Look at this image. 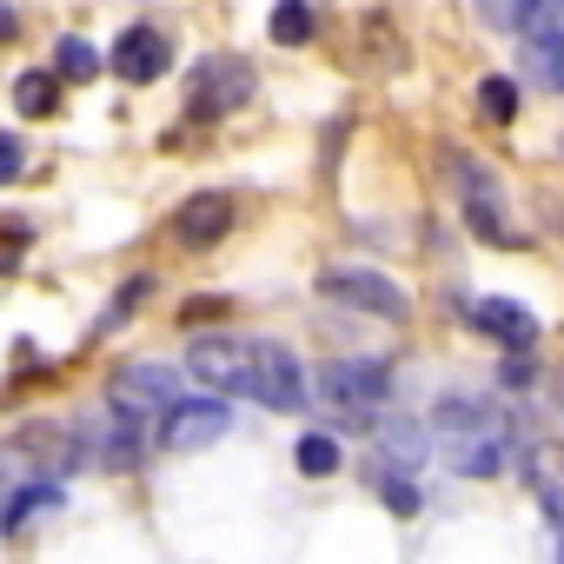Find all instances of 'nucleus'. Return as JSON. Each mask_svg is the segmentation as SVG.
Instances as JSON below:
<instances>
[{
	"label": "nucleus",
	"instance_id": "f257e3e1",
	"mask_svg": "<svg viewBox=\"0 0 564 564\" xmlns=\"http://www.w3.org/2000/svg\"><path fill=\"white\" fill-rule=\"evenodd\" d=\"M186 372H193L206 392L252 399V405H265V412H293V405L306 399L300 359L279 346V339H259V333H193Z\"/></svg>",
	"mask_w": 564,
	"mask_h": 564
},
{
	"label": "nucleus",
	"instance_id": "f03ea898",
	"mask_svg": "<svg viewBox=\"0 0 564 564\" xmlns=\"http://www.w3.org/2000/svg\"><path fill=\"white\" fill-rule=\"evenodd\" d=\"M432 438L445 445V458H452L458 478H491L498 458H505V425L478 399H465V392H445L432 405Z\"/></svg>",
	"mask_w": 564,
	"mask_h": 564
},
{
	"label": "nucleus",
	"instance_id": "7ed1b4c3",
	"mask_svg": "<svg viewBox=\"0 0 564 564\" xmlns=\"http://www.w3.org/2000/svg\"><path fill=\"white\" fill-rule=\"evenodd\" d=\"M386 392H392V366L386 359H333V366H319V405L339 425L372 432V412L386 405Z\"/></svg>",
	"mask_w": 564,
	"mask_h": 564
},
{
	"label": "nucleus",
	"instance_id": "20e7f679",
	"mask_svg": "<svg viewBox=\"0 0 564 564\" xmlns=\"http://www.w3.org/2000/svg\"><path fill=\"white\" fill-rule=\"evenodd\" d=\"M180 405V372L173 366H120L107 379V412L133 419V425H160Z\"/></svg>",
	"mask_w": 564,
	"mask_h": 564
},
{
	"label": "nucleus",
	"instance_id": "39448f33",
	"mask_svg": "<svg viewBox=\"0 0 564 564\" xmlns=\"http://www.w3.org/2000/svg\"><path fill=\"white\" fill-rule=\"evenodd\" d=\"M319 293H326V300H346V306H359V313H379V319H392V326L412 319L405 286H392V279L372 272V265H333V272H319Z\"/></svg>",
	"mask_w": 564,
	"mask_h": 564
},
{
	"label": "nucleus",
	"instance_id": "423d86ee",
	"mask_svg": "<svg viewBox=\"0 0 564 564\" xmlns=\"http://www.w3.org/2000/svg\"><path fill=\"white\" fill-rule=\"evenodd\" d=\"M80 458V438L67 425H21L0 445V471H28V478H61Z\"/></svg>",
	"mask_w": 564,
	"mask_h": 564
},
{
	"label": "nucleus",
	"instance_id": "0eeeda50",
	"mask_svg": "<svg viewBox=\"0 0 564 564\" xmlns=\"http://www.w3.org/2000/svg\"><path fill=\"white\" fill-rule=\"evenodd\" d=\"M246 100H252V67L232 61V54H213V61L193 74L186 113H193V120H219V113H239Z\"/></svg>",
	"mask_w": 564,
	"mask_h": 564
},
{
	"label": "nucleus",
	"instance_id": "6e6552de",
	"mask_svg": "<svg viewBox=\"0 0 564 564\" xmlns=\"http://www.w3.org/2000/svg\"><path fill=\"white\" fill-rule=\"evenodd\" d=\"M452 173H458V186H465V226H471L485 246H518V232H511V219H505L498 180H491L485 166H471L465 153H452Z\"/></svg>",
	"mask_w": 564,
	"mask_h": 564
},
{
	"label": "nucleus",
	"instance_id": "1a4fd4ad",
	"mask_svg": "<svg viewBox=\"0 0 564 564\" xmlns=\"http://www.w3.org/2000/svg\"><path fill=\"white\" fill-rule=\"evenodd\" d=\"M518 34H524V67H531V80L551 87V94H564V0H544V8H538Z\"/></svg>",
	"mask_w": 564,
	"mask_h": 564
},
{
	"label": "nucleus",
	"instance_id": "9d476101",
	"mask_svg": "<svg viewBox=\"0 0 564 564\" xmlns=\"http://www.w3.org/2000/svg\"><path fill=\"white\" fill-rule=\"evenodd\" d=\"M226 432H232V412L219 399H180L160 419V452H199V445H219Z\"/></svg>",
	"mask_w": 564,
	"mask_h": 564
},
{
	"label": "nucleus",
	"instance_id": "9b49d317",
	"mask_svg": "<svg viewBox=\"0 0 564 564\" xmlns=\"http://www.w3.org/2000/svg\"><path fill=\"white\" fill-rule=\"evenodd\" d=\"M107 67H113L127 87H153V80L173 67V47H166V34H160V28H127V34L113 41Z\"/></svg>",
	"mask_w": 564,
	"mask_h": 564
},
{
	"label": "nucleus",
	"instance_id": "f8f14e48",
	"mask_svg": "<svg viewBox=\"0 0 564 564\" xmlns=\"http://www.w3.org/2000/svg\"><path fill=\"white\" fill-rule=\"evenodd\" d=\"M226 232H232V193H193V199L173 213V239H180L186 252H213Z\"/></svg>",
	"mask_w": 564,
	"mask_h": 564
},
{
	"label": "nucleus",
	"instance_id": "ddd939ff",
	"mask_svg": "<svg viewBox=\"0 0 564 564\" xmlns=\"http://www.w3.org/2000/svg\"><path fill=\"white\" fill-rule=\"evenodd\" d=\"M465 326L485 333V339H498L505 352H531V346H538V319H531V306H518V300H471Z\"/></svg>",
	"mask_w": 564,
	"mask_h": 564
},
{
	"label": "nucleus",
	"instance_id": "4468645a",
	"mask_svg": "<svg viewBox=\"0 0 564 564\" xmlns=\"http://www.w3.org/2000/svg\"><path fill=\"white\" fill-rule=\"evenodd\" d=\"M524 478H531L544 518L564 531V445H531V452H524Z\"/></svg>",
	"mask_w": 564,
	"mask_h": 564
},
{
	"label": "nucleus",
	"instance_id": "2eb2a0df",
	"mask_svg": "<svg viewBox=\"0 0 564 564\" xmlns=\"http://www.w3.org/2000/svg\"><path fill=\"white\" fill-rule=\"evenodd\" d=\"M14 107H21L28 120H54V113H61V74H54V67H28V74L14 80Z\"/></svg>",
	"mask_w": 564,
	"mask_h": 564
},
{
	"label": "nucleus",
	"instance_id": "dca6fc26",
	"mask_svg": "<svg viewBox=\"0 0 564 564\" xmlns=\"http://www.w3.org/2000/svg\"><path fill=\"white\" fill-rule=\"evenodd\" d=\"M147 300H153V272H133L127 286H120V293L107 300V313H100V326H94V333H120V326H127V319H133V313L147 306Z\"/></svg>",
	"mask_w": 564,
	"mask_h": 564
},
{
	"label": "nucleus",
	"instance_id": "f3484780",
	"mask_svg": "<svg viewBox=\"0 0 564 564\" xmlns=\"http://www.w3.org/2000/svg\"><path fill=\"white\" fill-rule=\"evenodd\" d=\"M313 34H319V21H313L306 0H279V8H272V41L279 47H306Z\"/></svg>",
	"mask_w": 564,
	"mask_h": 564
},
{
	"label": "nucleus",
	"instance_id": "a211bd4d",
	"mask_svg": "<svg viewBox=\"0 0 564 564\" xmlns=\"http://www.w3.org/2000/svg\"><path fill=\"white\" fill-rule=\"evenodd\" d=\"M478 113H485L491 127H511V120H518V87H511L505 74H485V80H478Z\"/></svg>",
	"mask_w": 564,
	"mask_h": 564
},
{
	"label": "nucleus",
	"instance_id": "6ab92c4d",
	"mask_svg": "<svg viewBox=\"0 0 564 564\" xmlns=\"http://www.w3.org/2000/svg\"><path fill=\"white\" fill-rule=\"evenodd\" d=\"M293 458H300L306 478H333V471H339V445H333L326 432H306V438L293 445Z\"/></svg>",
	"mask_w": 564,
	"mask_h": 564
},
{
	"label": "nucleus",
	"instance_id": "aec40b11",
	"mask_svg": "<svg viewBox=\"0 0 564 564\" xmlns=\"http://www.w3.org/2000/svg\"><path fill=\"white\" fill-rule=\"evenodd\" d=\"M54 67H61V80H94V74L107 67V61H100V54H94V47H87L80 34H67V41H61V61H54Z\"/></svg>",
	"mask_w": 564,
	"mask_h": 564
},
{
	"label": "nucleus",
	"instance_id": "412c9836",
	"mask_svg": "<svg viewBox=\"0 0 564 564\" xmlns=\"http://www.w3.org/2000/svg\"><path fill=\"white\" fill-rule=\"evenodd\" d=\"M379 438H386V452H392L399 465H419V458H425V445H432V438H425V425L412 432L405 419H392V425H379Z\"/></svg>",
	"mask_w": 564,
	"mask_h": 564
},
{
	"label": "nucleus",
	"instance_id": "4be33fe9",
	"mask_svg": "<svg viewBox=\"0 0 564 564\" xmlns=\"http://www.w3.org/2000/svg\"><path fill=\"white\" fill-rule=\"evenodd\" d=\"M538 8H544V0H485V21H498V28H524Z\"/></svg>",
	"mask_w": 564,
	"mask_h": 564
},
{
	"label": "nucleus",
	"instance_id": "5701e85b",
	"mask_svg": "<svg viewBox=\"0 0 564 564\" xmlns=\"http://www.w3.org/2000/svg\"><path fill=\"white\" fill-rule=\"evenodd\" d=\"M386 505H392L399 518H412V511H419V485H412L405 471H386Z\"/></svg>",
	"mask_w": 564,
	"mask_h": 564
},
{
	"label": "nucleus",
	"instance_id": "b1692460",
	"mask_svg": "<svg viewBox=\"0 0 564 564\" xmlns=\"http://www.w3.org/2000/svg\"><path fill=\"white\" fill-rule=\"evenodd\" d=\"M28 173V147L14 133H0V180H21Z\"/></svg>",
	"mask_w": 564,
	"mask_h": 564
},
{
	"label": "nucleus",
	"instance_id": "393cba45",
	"mask_svg": "<svg viewBox=\"0 0 564 564\" xmlns=\"http://www.w3.org/2000/svg\"><path fill=\"white\" fill-rule=\"evenodd\" d=\"M219 313H226V300H186V306H180L186 326H206V319H219Z\"/></svg>",
	"mask_w": 564,
	"mask_h": 564
},
{
	"label": "nucleus",
	"instance_id": "a878e982",
	"mask_svg": "<svg viewBox=\"0 0 564 564\" xmlns=\"http://www.w3.org/2000/svg\"><path fill=\"white\" fill-rule=\"evenodd\" d=\"M531 379H538V366H531L524 352H511V359H505V386H531Z\"/></svg>",
	"mask_w": 564,
	"mask_h": 564
},
{
	"label": "nucleus",
	"instance_id": "bb28decb",
	"mask_svg": "<svg viewBox=\"0 0 564 564\" xmlns=\"http://www.w3.org/2000/svg\"><path fill=\"white\" fill-rule=\"evenodd\" d=\"M551 399H557V405H564V366H557V372H551Z\"/></svg>",
	"mask_w": 564,
	"mask_h": 564
},
{
	"label": "nucleus",
	"instance_id": "cd10ccee",
	"mask_svg": "<svg viewBox=\"0 0 564 564\" xmlns=\"http://www.w3.org/2000/svg\"><path fill=\"white\" fill-rule=\"evenodd\" d=\"M14 34V8H0V41H8Z\"/></svg>",
	"mask_w": 564,
	"mask_h": 564
}]
</instances>
